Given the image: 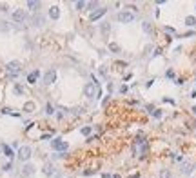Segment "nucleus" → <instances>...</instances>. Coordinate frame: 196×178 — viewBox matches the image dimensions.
Segmentation results:
<instances>
[{
  "label": "nucleus",
  "instance_id": "f257e3e1",
  "mask_svg": "<svg viewBox=\"0 0 196 178\" xmlns=\"http://www.w3.org/2000/svg\"><path fill=\"white\" fill-rule=\"evenodd\" d=\"M84 95H85V96H89V98H93V96L100 95L98 82H89V84H85V85H84Z\"/></svg>",
  "mask_w": 196,
  "mask_h": 178
},
{
  "label": "nucleus",
  "instance_id": "f03ea898",
  "mask_svg": "<svg viewBox=\"0 0 196 178\" xmlns=\"http://www.w3.org/2000/svg\"><path fill=\"white\" fill-rule=\"evenodd\" d=\"M6 69H7V75H9L11 78H16V76L20 75V62H16V60H15V62H9Z\"/></svg>",
  "mask_w": 196,
  "mask_h": 178
},
{
  "label": "nucleus",
  "instance_id": "7ed1b4c3",
  "mask_svg": "<svg viewBox=\"0 0 196 178\" xmlns=\"http://www.w3.org/2000/svg\"><path fill=\"white\" fill-rule=\"evenodd\" d=\"M116 20L122 22V24H131V22L135 20V15L129 13V11H120V13L116 15Z\"/></svg>",
  "mask_w": 196,
  "mask_h": 178
},
{
  "label": "nucleus",
  "instance_id": "20e7f679",
  "mask_svg": "<svg viewBox=\"0 0 196 178\" xmlns=\"http://www.w3.org/2000/svg\"><path fill=\"white\" fill-rule=\"evenodd\" d=\"M18 158H20L22 162L29 160V158H31V147H27V145L20 147V149H18Z\"/></svg>",
  "mask_w": 196,
  "mask_h": 178
},
{
  "label": "nucleus",
  "instance_id": "39448f33",
  "mask_svg": "<svg viewBox=\"0 0 196 178\" xmlns=\"http://www.w3.org/2000/svg\"><path fill=\"white\" fill-rule=\"evenodd\" d=\"M55 80H56V71L55 69H49L46 75H44V84H46V85H51Z\"/></svg>",
  "mask_w": 196,
  "mask_h": 178
},
{
  "label": "nucleus",
  "instance_id": "423d86ee",
  "mask_svg": "<svg viewBox=\"0 0 196 178\" xmlns=\"http://www.w3.org/2000/svg\"><path fill=\"white\" fill-rule=\"evenodd\" d=\"M51 145H53V149H56V151H67V142H64V140H60V138L53 140Z\"/></svg>",
  "mask_w": 196,
  "mask_h": 178
},
{
  "label": "nucleus",
  "instance_id": "0eeeda50",
  "mask_svg": "<svg viewBox=\"0 0 196 178\" xmlns=\"http://www.w3.org/2000/svg\"><path fill=\"white\" fill-rule=\"evenodd\" d=\"M105 13H107V9H105V7H98L96 11H93V13L89 15V20H91V22H95V20H98L100 16H104Z\"/></svg>",
  "mask_w": 196,
  "mask_h": 178
},
{
  "label": "nucleus",
  "instance_id": "6e6552de",
  "mask_svg": "<svg viewBox=\"0 0 196 178\" xmlns=\"http://www.w3.org/2000/svg\"><path fill=\"white\" fill-rule=\"evenodd\" d=\"M13 20H15V22H24V20H26V11H24V9H16V11L13 13Z\"/></svg>",
  "mask_w": 196,
  "mask_h": 178
},
{
  "label": "nucleus",
  "instance_id": "1a4fd4ad",
  "mask_svg": "<svg viewBox=\"0 0 196 178\" xmlns=\"http://www.w3.org/2000/svg\"><path fill=\"white\" fill-rule=\"evenodd\" d=\"M192 167H194V165H192L191 162H183V164H182V173H183V174H191V173H192Z\"/></svg>",
  "mask_w": 196,
  "mask_h": 178
},
{
  "label": "nucleus",
  "instance_id": "9d476101",
  "mask_svg": "<svg viewBox=\"0 0 196 178\" xmlns=\"http://www.w3.org/2000/svg\"><path fill=\"white\" fill-rule=\"evenodd\" d=\"M44 174H46V176H55V167L51 164H46V167H44Z\"/></svg>",
  "mask_w": 196,
  "mask_h": 178
},
{
  "label": "nucleus",
  "instance_id": "9b49d317",
  "mask_svg": "<svg viewBox=\"0 0 196 178\" xmlns=\"http://www.w3.org/2000/svg\"><path fill=\"white\" fill-rule=\"evenodd\" d=\"M33 24H35L36 27L44 26V16H42V15H35V16H33Z\"/></svg>",
  "mask_w": 196,
  "mask_h": 178
},
{
  "label": "nucleus",
  "instance_id": "f8f14e48",
  "mask_svg": "<svg viewBox=\"0 0 196 178\" xmlns=\"http://www.w3.org/2000/svg\"><path fill=\"white\" fill-rule=\"evenodd\" d=\"M49 16H51V18H53V20H56V18H58V16H60V9H58V7H56V6H53V7H51V9H49Z\"/></svg>",
  "mask_w": 196,
  "mask_h": 178
},
{
  "label": "nucleus",
  "instance_id": "ddd939ff",
  "mask_svg": "<svg viewBox=\"0 0 196 178\" xmlns=\"http://www.w3.org/2000/svg\"><path fill=\"white\" fill-rule=\"evenodd\" d=\"M33 173H35V167L29 165V164L24 165V169H22V174H24V176H29V174H33Z\"/></svg>",
  "mask_w": 196,
  "mask_h": 178
},
{
  "label": "nucleus",
  "instance_id": "4468645a",
  "mask_svg": "<svg viewBox=\"0 0 196 178\" xmlns=\"http://www.w3.org/2000/svg\"><path fill=\"white\" fill-rule=\"evenodd\" d=\"M27 7H29L31 11H36V9L40 7V2H36V0H29V2H27Z\"/></svg>",
  "mask_w": 196,
  "mask_h": 178
},
{
  "label": "nucleus",
  "instance_id": "2eb2a0df",
  "mask_svg": "<svg viewBox=\"0 0 196 178\" xmlns=\"http://www.w3.org/2000/svg\"><path fill=\"white\" fill-rule=\"evenodd\" d=\"M36 78H38V71H33V73L27 75V82H29V84H35Z\"/></svg>",
  "mask_w": 196,
  "mask_h": 178
},
{
  "label": "nucleus",
  "instance_id": "dca6fc26",
  "mask_svg": "<svg viewBox=\"0 0 196 178\" xmlns=\"http://www.w3.org/2000/svg\"><path fill=\"white\" fill-rule=\"evenodd\" d=\"M185 24H187L189 27L196 26V18H194V16H187V18H185Z\"/></svg>",
  "mask_w": 196,
  "mask_h": 178
},
{
  "label": "nucleus",
  "instance_id": "f3484780",
  "mask_svg": "<svg viewBox=\"0 0 196 178\" xmlns=\"http://www.w3.org/2000/svg\"><path fill=\"white\" fill-rule=\"evenodd\" d=\"M2 149H4V153H6V156H7V158H13V156H15V154H13V151H11V147H9V145H4Z\"/></svg>",
  "mask_w": 196,
  "mask_h": 178
},
{
  "label": "nucleus",
  "instance_id": "a211bd4d",
  "mask_svg": "<svg viewBox=\"0 0 196 178\" xmlns=\"http://www.w3.org/2000/svg\"><path fill=\"white\" fill-rule=\"evenodd\" d=\"M24 111H27V113H31V111H35V104H33V102H27V104L24 105Z\"/></svg>",
  "mask_w": 196,
  "mask_h": 178
},
{
  "label": "nucleus",
  "instance_id": "6ab92c4d",
  "mask_svg": "<svg viewBox=\"0 0 196 178\" xmlns=\"http://www.w3.org/2000/svg\"><path fill=\"white\" fill-rule=\"evenodd\" d=\"M160 178H171V171L169 169H162L160 171Z\"/></svg>",
  "mask_w": 196,
  "mask_h": 178
},
{
  "label": "nucleus",
  "instance_id": "aec40b11",
  "mask_svg": "<svg viewBox=\"0 0 196 178\" xmlns=\"http://www.w3.org/2000/svg\"><path fill=\"white\" fill-rule=\"evenodd\" d=\"M84 7H87V2H84V0H78V2H76V9H84Z\"/></svg>",
  "mask_w": 196,
  "mask_h": 178
},
{
  "label": "nucleus",
  "instance_id": "412c9836",
  "mask_svg": "<svg viewBox=\"0 0 196 178\" xmlns=\"http://www.w3.org/2000/svg\"><path fill=\"white\" fill-rule=\"evenodd\" d=\"M109 49H111V51H115V53H118V51H120V46L113 42V44H109Z\"/></svg>",
  "mask_w": 196,
  "mask_h": 178
},
{
  "label": "nucleus",
  "instance_id": "4be33fe9",
  "mask_svg": "<svg viewBox=\"0 0 196 178\" xmlns=\"http://www.w3.org/2000/svg\"><path fill=\"white\" fill-rule=\"evenodd\" d=\"M46 113H47V115H53V113H55V109H53V105H51V104H47V105H46Z\"/></svg>",
  "mask_w": 196,
  "mask_h": 178
},
{
  "label": "nucleus",
  "instance_id": "5701e85b",
  "mask_svg": "<svg viewBox=\"0 0 196 178\" xmlns=\"http://www.w3.org/2000/svg\"><path fill=\"white\" fill-rule=\"evenodd\" d=\"M143 31L145 33H151L152 29H151V24H149V22H143Z\"/></svg>",
  "mask_w": 196,
  "mask_h": 178
},
{
  "label": "nucleus",
  "instance_id": "b1692460",
  "mask_svg": "<svg viewBox=\"0 0 196 178\" xmlns=\"http://www.w3.org/2000/svg\"><path fill=\"white\" fill-rule=\"evenodd\" d=\"M151 115H152V116H156V118H160V116H162V113H160V111H158V109H155V111H151Z\"/></svg>",
  "mask_w": 196,
  "mask_h": 178
},
{
  "label": "nucleus",
  "instance_id": "393cba45",
  "mask_svg": "<svg viewBox=\"0 0 196 178\" xmlns=\"http://www.w3.org/2000/svg\"><path fill=\"white\" fill-rule=\"evenodd\" d=\"M15 93L16 95H22V93H24V89H22L20 85H15Z\"/></svg>",
  "mask_w": 196,
  "mask_h": 178
},
{
  "label": "nucleus",
  "instance_id": "a878e982",
  "mask_svg": "<svg viewBox=\"0 0 196 178\" xmlns=\"http://www.w3.org/2000/svg\"><path fill=\"white\" fill-rule=\"evenodd\" d=\"M82 135H91V127H84L82 129Z\"/></svg>",
  "mask_w": 196,
  "mask_h": 178
},
{
  "label": "nucleus",
  "instance_id": "bb28decb",
  "mask_svg": "<svg viewBox=\"0 0 196 178\" xmlns=\"http://www.w3.org/2000/svg\"><path fill=\"white\" fill-rule=\"evenodd\" d=\"M0 29H2V31H7V29H9V27H7V26H6V22H0Z\"/></svg>",
  "mask_w": 196,
  "mask_h": 178
},
{
  "label": "nucleus",
  "instance_id": "cd10ccee",
  "mask_svg": "<svg viewBox=\"0 0 196 178\" xmlns=\"http://www.w3.org/2000/svg\"><path fill=\"white\" fill-rule=\"evenodd\" d=\"M102 31L107 33V31H109V24H104V26H102Z\"/></svg>",
  "mask_w": 196,
  "mask_h": 178
},
{
  "label": "nucleus",
  "instance_id": "c85d7f7f",
  "mask_svg": "<svg viewBox=\"0 0 196 178\" xmlns=\"http://www.w3.org/2000/svg\"><path fill=\"white\" fill-rule=\"evenodd\" d=\"M102 178H111V174H104V176H102Z\"/></svg>",
  "mask_w": 196,
  "mask_h": 178
},
{
  "label": "nucleus",
  "instance_id": "c756f323",
  "mask_svg": "<svg viewBox=\"0 0 196 178\" xmlns=\"http://www.w3.org/2000/svg\"><path fill=\"white\" fill-rule=\"evenodd\" d=\"M53 178H62V174H55V176H53Z\"/></svg>",
  "mask_w": 196,
  "mask_h": 178
},
{
  "label": "nucleus",
  "instance_id": "7c9ffc66",
  "mask_svg": "<svg viewBox=\"0 0 196 178\" xmlns=\"http://www.w3.org/2000/svg\"><path fill=\"white\" fill-rule=\"evenodd\" d=\"M192 113H194V115H196V105H194V107H192Z\"/></svg>",
  "mask_w": 196,
  "mask_h": 178
}]
</instances>
